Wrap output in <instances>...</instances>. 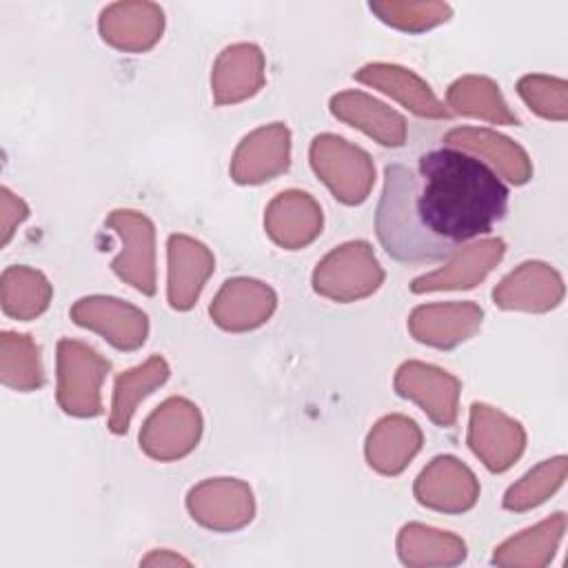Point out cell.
<instances>
[{
  "label": "cell",
  "instance_id": "obj_1",
  "mask_svg": "<svg viewBox=\"0 0 568 568\" xmlns=\"http://www.w3.org/2000/svg\"><path fill=\"white\" fill-rule=\"evenodd\" d=\"M508 186L484 162L442 146L384 169L375 211L382 248L402 264L448 260L462 244L490 233L508 213Z\"/></svg>",
  "mask_w": 568,
  "mask_h": 568
},
{
  "label": "cell",
  "instance_id": "obj_2",
  "mask_svg": "<svg viewBox=\"0 0 568 568\" xmlns=\"http://www.w3.org/2000/svg\"><path fill=\"white\" fill-rule=\"evenodd\" d=\"M111 362L80 339L62 337L55 346V399L58 406L80 419L102 415V382Z\"/></svg>",
  "mask_w": 568,
  "mask_h": 568
},
{
  "label": "cell",
  "instance_id": "obj_3",
  "mask_svg": "<svg viewBox=\"0 0 568 568\" xmlns=\"http://www.w3.org/2000/svg\"><path fill=\"white\" fill-rule=\"evenodd\" d=\"M384 268L366 240H351L328 251L313 268L311 284L320 297L351 304L384 284Z\"/></svg>",
  "mask_w": 568,
  "mask_h": 568
},
{
  "label": "cell",
  "instance_id": "obj_4",
  "mask_svg": "<svg viewBox=\"0 0 568 568\" xmlns=\"http://www.w3.org/2000/svg\"><path fill=\"white\" fill-rule=\"evenodd\" d=\"M308 162L337 202L357 206L368 200L375 184V164L357 144L335 133H320L311 142Z\"/></svg>",
  "mask_w": 568,
  "mask_h": 568
},
{
  "label": "cell",
  "instance_id": "obj_5",
  "mask_svg": "<svg viewBox=\"0 0 568 568\" xmlns=\"http://www.w3.org/2000/svg\"><path fill=\"white\" fill-rule=\"evenodd\" d=\"M204 419L186 397H169L144 419L140 428V448L155 462H178L195 450L202 437Z\"/></svg>",
  "mask_w": 568,
  "mask_h": 568
},
{
  "label": "cell",
  "instance_id": "obj_6",
  "mask_svg": "<svg viewBox=\"0 0 568 568\" xmlns=\"http://www.w3.org/2000/svg\"><path fill=\"white\" fill-rule=\"evenodd\" d=\"M186 510L195 524L213 532H235L255 517V495L237 477H209L186 493Z\"/></svg>",
  "mask_w": 568,
  "mask_h": 568
},
{
  "label": "cell",
  "instance_id": "obj_7",
  "mask_svg": "<svg viewBox=\"0 0 568 568\" xmlns=\"http://www.w3.org/2000/svg\"><path fill=\"white\" fill-rule=\"evenodd\" d=\"M104 224L120 237L122 248L111 262L113 273L142 295H153L155 277V226L133 209H115L106 215Z\"/></svg>",
  "mask_w": 568,
  "mask_h": 568
},
{
  "label": "cell",
  "instance_id": "obj_8",
  "mask_svg": "<svg viewBox=\"0 0 568 568\" xmlns=\"http://www.w3.org/2000/svg\"><path fill=\"white\" fill-rule=\"evenodd\" d=\"M393 388L399 397L417 404L433 424L442 428L455 426L462 382L453 373L435 364L408 359L395 371Z\"/></svg>",
  "mask_w": 568,
  "mask_h": 568
},
{
  "label": "cell",
  "instance_id": "obj_9",
  "mask_svg": "<svg viewBox=\"0 0 568 568\" xmlns=\"http://www.w3.org/2000/svg\"><path fill=\"white\" fill-rule=\"evenodd\" d=\"M466 442L490 473H506L526 450V430L504 410L475 402L468 410Z\"/></svg>",
  "mask_w": 568,
  "mask_h": 568
},
{
  "label": "cell",
  "instance_id": "obj_10",
  "mask_svg": "<svg viewBox=\"0 0 568 568\" xmlns=\"http://www.w3.org/2000/svg\"><path fill=\"white\" fill-rule=\"evenodd\" d=\"M69 315L78 326L98 333L118 351H138L149 337L146 313L113 295L80 297Z\"/></svg>",
  "mask_w": 568,
  "mask_h": 568
},
{
  "label": "cell",
  "instance_id": "obj_11",
  "mask_svg": "<svg viewBox=\"0 0 568 568\" xmlns=\"http://www.w3.org/2000/svg\"><path fill=\"white\" fill-rule=\"evenodd\" d=\"M413 495L424 508L444 515H462L475 508L479 479L455 455H437L417 475Z\"/></svg>",
  "mask_w": 568,
  "mask_h": 568
},
{
  "label": "cell",
  "instance_id": "obj_12",
  "mask_svg": "<svg viewBox=\"0 0 568 568\" xmlns=\"http://www.w3.org/2000/svg\"><path fill=\"white\" fill-rule=\"evenodd\" d=\"M291 166V131L284 122H271L246 133L233 151L231 178L235 184L255 186L286 173Z\"/></svg>",
  "mask_w": 568,
  "mask_h": 568
},
{
  "label": "cell",
  "instance_id": "obj_13",
  "mask_svg": "<svg viewBox=\"0 0 568 568\" xmlns=\"http://www.w3.org/2000/svg\"><path fill=\"white\" fill-rule=\"evenodd\" d=\"M444 146L457 149L484 162L490 171L515 186L528 184L532 178L530 155L521 144L488 126H457L444 135Z\"/></svg>",
  "mask_w": 568,
  "mask_h": 568
},
{
  "label": "cell",
  "instance_id": "obj_14",
  "mask_svg": "<svg viewBox=\"0 0 568 568\" xmlns=\"http://www.w3.org/2000/svg\"><path fill=\"white\" fill-rule=\"evenodd\" d=\"M506 253V242L501 237H481L462 244L444 266L424 273L410 282V291L433 293V291H468L481 284L488 273L501 262Z\"/></svg>",
  "mask_w": 568,
  "mask_h": 568
},
{
  "label": "cell",
  "instance_id": "obj_15",
  "mask_svg": "<svg viewBox=\"0 0 568 568\" xmlns=\"http://www.w3.org/2000/svg\"><path fill=\"white\" fill-rule=\"evenodd\" d=\"M564 277L555 266L528 260L515 266L493 288V302L501 311L548 313L564 302Z\"/></svg>",
  "mask_w": 568,
  "mask_h": 568
},
{
  "label": "cell",
  "instance_id": "obj_16",
  "mask_svg": "<svg viewBox=\"0 0 568 568\" xmlns=\"http://www.w3.org/2000/svg\"><path fill=\"white\" fill-rule=\"evenodd\" d=\"M277 308L275 291L255 277H231L209 304L215 326L229 333L255 331L271 320Z\"/></svg>",
  "mask_w": 568,
  "mask_h": 568
},
{
  "label": "cell",
  "instance_id": "obj_17",
  "mask_svg": "<svg viewBox=\"0 0 568 568\" xmlns=\"http://www.w3.org/2000/svg\"><path fill=\"white\" fill-rule=\"evenodd\" d=\"M215 271V257L200 240L173 233L166 240V300L173 311H189Z\"/></svg>",
  "mask_w": 568,
  "mask_h": 568
},
{
  "label": "cell",
  "instance_id": "obj_18",
  "mask_svg": "<svg viewBox=\"0 0 568 568\" xmlns=\"http://www.w3.org/2000/svg\"><path fill=\"white\" fill-rule=\"evenodd\" d=\"M484 322V311L475 302L422 304L408 315V333L419 344L448 351L468 342Z\"/></svg>",
  "mask_w": 568,
  "mask_h": 568
},
{
  "label": "cell",
  "instance_id": "obj_19",
  "mask_svg": "<svg viewBox=\"0 0 568 568\" xmlns=\"http://www.w3.org/2000/svg\"><path fill=\"white\" fill-rule=\"evenodd\" d=\"M100 38L124 53H144L153 49L164 33V11L155 2L133 0L113 2L100 11Z\"/></svg>",
  "mask_w": 568,
  "mask_h": 568
},
{
  "label": "cell",
  "instance_id": "obj_20",
  "mask_svg": "<svg viewBox=\"0 0 568 568\" xmlns=\"http://www.w3.org/2000/svg\"><path fill=\"white\" fill-rule=\"evenodd\" d=\"M324 226L320 202L300 189L277 193L264 209V231L284 251H300L313 244Z\"/></svg>",
  "mask_w": 568,
  "mask_h": 568
},
{
  "label": "cell",
  "instance_id": "obj_21",
  "mask_svg": "<svg viewBox=\"0 0 568 568\" xmlns=\"http://www.w3.org/2000/svg\"><path fill=\"white\" fill-rule=\"evenodd\" d=\"M266 82V58L253 42H235L224 47L211 69V95L217 106L240 104Z\"/></svg>",
  "mask_w": 568,
  "mask_h": 568
},
{
  "label": "cell",
  "instance_id": "obj_22",
  "mask_svg": "<svg viewBox=\"0 0 568 568\" xmlns=\"http://www.w3.org/2000/svg\"><path fill=\"white\" fill-rule=\"evenodd\" d=\"M353 78L366 87H373L390 95L395 102H399L404 109H408L417 118L446 120L453 115L448 106L435 95L430 84L424 78H419L415 71L402 64L371 62L357 69Z\"/></svg>",
  "mask_w": 568,
  "mask_h": 568
},
{
  "label": "cell",
  "instance_id": "obj_23",
  "mask_svg": "<svg viewBox=\"0 0 568 568\" xmlns=\"http://www.w3.org/2000/svg\"><path fill=\"white\" fill-rule=\"evenodd\" d=\"M328 109L333 118L339 122L359 129L371 140H375L382 146L397 149L406 142L408 124L406 118L388 106L386 102L364 93V91H339L331 98Z\"/></svg>",
  "mask_w": 568,
  "mask_h": 568
},
{
  "label": "cell",
  "instance_id": "obj_24",
  "mask_svg": "<svg viewBox=\"0 0 568 568\" xmlns=\"http://www.w3.org/2000/svg\"><path fill=\"white\" fill-rule=\"evenodd\" d=\"M424 435L415 419L390 413L375 422L364 442L366 464L386 477H395L408 468L422 450Z\"/></svg>",
  "mask_w": 568,
  "mask_h": 568
},
{
  "label": "cell",
  "instance_id": "obj_25",
  "mask_svg": "<svg viewBox=\"0 0 568 568\" xmlns=\"http://www.w3.org/2000/svg\"><path fill=\"white\" fill-rule=\"evenodd\" d=\"M397 557L408 568L457 566L466 559V541L448 530L408 521L397 532Z\"/></svg>",
  "mask_w": 568,
  "mask_h": 568
},
{
  "label": "cell",
  "instance_id": "obj_26",
  "mask_svg": "<svg viewBox=\"0 0 568 568\" xmlns=\"http://www.w3.org/2000/svg\"><path fill=\"white\" fill-rule=\"evenodd\" d=\"M566 532V515L552 513L550 517L524 528L521 532L501 541L493 552V564L504 568H544L552 561Z\"/></svg>",
  "mask_w": 568,
  "mask_h": 568
},
{
  "label": "cell",
  "instance_id": "obj_27",
  "mask_svg": "<svg viewBox=\"0 0 568 568\" xmlns=\"http://www.w3.org/2000/svg\"><path fill=\"white\" fill-rule=\"evenodd\" d=\"M171 375V368L162 355H151L142 364L120 373L113 384L109 430L113 435H124L133 419L135 408L153 390H158Z\"/></svg>",
  "mask_w": 568,
  "mask_h": 568
},
{
  "label": "cell",
  "instance_id": "obj_28",
  "mask_svg": "<svg viewBox=\"0 0 568 568\" xmlns=\"http://www.w3.org/2000/svg\"><path fill=\"white\" fill-rule=\"evenodd\" d=\"M446 106L450 113L477 118L490 124L517 126L519 118L504 100L499 84L486 75H462L446 89Z\"/></svg>",
  "mask_w": 568,
  "mask_h": 568
},
{
  "label": "cell",
  "instance_id": "obj_29",
  "mask_svg": "<svg viewBox=\"0 0 568 568\" xmlns=\"http://www.w3.org/2000/svg\"><path fill=\"white\" fill-rule=\"evenodd\" d=\"M53 300V286L38 268L16 264L7 266L0 277V304L4 315L18 322L40 317Z\"/></svg>",
  "mask_w": 568,
  "mask_h": 568
},
{
  "label": "cell",
  "instance_id": "obj_30",
  "mask_svg": "<svg viewBox=\"0 0 568 568\" xmlns=\"http://www.w3.org/2000/svg\"><path fill=\"white\" fill-rule=\"evenodd\" d=\"M0 382L18 393H33L44 384L40 346L27 333L2 331L0 335Z\"/></svg>",
  "mask_w": 568,
  "mask_h": 568
},
{
  "label": "cell",
  "instance_id": "obj_31",
  "mask_svg": "<svg viewBox=\"0 0 568 568\" xmlns=\"http://www.w3.org/2000/svg\"><path fill=\"white\" fill-rule=\"evenodd\" d=\"M566 473H568L566 455H555L550 459L539 462L524 477H519L515 484L508 486V490L504 493L501 506L510 513H526L541 506L564 486Z\"/></svg>",
  "mask_w": 568,
  "mask_h": 568
},
{
  "label": "cell",
  "instance_id": "obj_32",
  "mask_svg": "<svg viewBox=\"0 0 568 568\" xmlns=\"http://www.w3.org/2000/svg\"><path fill=\"white\" fill-rule=\"evenodd\" d=\"M368 9L388 27L406 33H424L444 24L453 16V7L448 2L433 0H384L371 2Z\"/></svg>",
  "mask_w": 568,
  "mask_h": 568
},
{
  "label": "cell",
  "instance_id": "obj_33",
  "mask_svg": "<svg viewBox=\"0 0 568 568\" xmlns=\"http://www.w3.org/2000/svg\"><path fill=\"white\" fill-rule=\"evenodd\" d=\"M517 93L544 120L564 122L568 118V82L564 78L528 73L517 80Z\"/></svg>",
  "mask_w": 568,
  "mask_h": 568
},
{
  "label": "cell",
  "instance_id": "obj_34",
  "mask_svg": "<svg viewBox=\"0 0 568 568\" xmlns=\"http://www.w3.org/2000/svg\"><path fill=\"white\" fill-rule=\"evenodd\" d=\"M29 217L27 202L16 195L11 189H0V244L7 246L16 233V229Z\"/></svg>",
  "mask_w": 568,
  "mask_h": 568
},
{
  "label": "cell",
  "instance_id": "obj_35",
  "mask_svg": "<svg viewBox=\"0 0 568 568\" xmlns=\"http://www.w3.org/2000/svg\"><path fill=\"white\" fill-rule=\"evenodd\" d=\"M140 566H153V568H166V566H191V561L182 555H178L175 550L169 548H155L151 550L146 557L140 559Z\"/></svg>",
  "mask_w": 568,
  "mask_h": 568
}]
</instances>
